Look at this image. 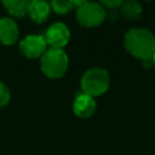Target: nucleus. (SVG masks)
Segmentation results:
<instances>
[{
    "label": "nucleus",
    "mask_w": 155,
    "mask_h": 155,
    "mask_svg": "<svg viewBox=\"0 0 155 155\" xmlns=\"http://www.w3.org/2000/svg\"><path fill=\"white\" fill-rule=\"evenodd\" d=\"M125 47L142 61L151 59L155 52V36L144 28H133L125 35Z\"/></svg>",
    "instance_id": "1"
},
{
    "label": "nucleus",
    "mask_w": 155,
    "mask_h": 155,
    "mask_svg": "<svg viewBox=\"0 0 155 155\" xmlns=\"http://www.w3.org/2000/svg\"><path fill=\"white\" fill-rule=\"evenodd\" d=\"M68 69V56L63 50L48 48L41 56V70L51 79L62 78Z\"/></svg>",
    "instance_id": "2"
},
{
    "label": "nucleus",
    "mask_w": 155,
    "mask_h": 155,
    "mask_svg": "<svg viewBox=\"0 0 155 155\" xmlns=\"http://www.w3.org/2000/svg\"><path fill=\"white\" fill-rule=\"evenodd\" d=\"M109 87V74L107 70L102 68H92L81 78V88L82 92L91 96L97 97L103 94Z\"/></svg>",
    "instance_id": "3"
},
{
    "label": "nucleus",
    "mask_w": 155,
    "mask_h": 155,
    "mask_svg": "<svg viewBox=\"0 0 155 155\" xmlns=\"http://www.w3.org/2000/svg\"><path fill=\"white\" fill-rule=\"evenodd\" d=\"M78 22L87 28L99 25L105 18V11L101 4L97 2H86L84 1L76 12Z\"/></svg>",
    "instance_id": "4"
},
{
    "label": "nucleus",
    "mask_w": 155,
    "mask_h": 155,
    "mask_svg": "<svg viewBox=\"0 0 155 155\" xmlns=\"http://www.w3.org/2000/svg\"><path fill=\"white\" fill-rule=\"evenodd\" d=\"M46 46L47 44L42 35L33 34V35L25 36L21 41L19 50L28 58H38L46 52Z\"/></svg>",
    "instance_id": "5"
},
{
    "label": "nucleus",
    "mask_w": 155,
    "mask_h": 155,
    "mask_svg": "<svg viewBox=\"0 0 155 155\" xmlns=\"http://www.w3.org/2000/svg\"><path fill=\"white\" fill-rule=\"evenodd\" d=\"M44 38L46 40V44H48L52 48L62 50V47H64L70 39V31L65 24L58 22L53 23L47 29Z\"/></svg>",
    "instance_id": "6"
},
{
    "label": "nucleus",
    "mask_w": 155,
    "mask_h": 155,
    "mask_svg": "<svg viewBox=\"0 0 155 155\" xmlns=\"http://www.w3.org/2000/svg\"><path fill=\"white\" fill-rule=\"evenodd\" d=\"M73 110L79 117H90L96 110V101L86 93L76 94L73 104Z\"/></svg>",
    "instance_id": "7"
},
{
    "label": "nucleus",
    "mask_w": 155,
    "mask_h": 155,
    "mask_svg": "<svg viewBox=\"0 0 155 155\" xmlns=\"http://www.w3.org/2000/svg\"><path fill=\"white\" fill-rule=\"evenodd\" d=\"M18 39V25L8 18H0V42L4 45H13Z\"/></svg>",
    "instance_id": "8"
},
{
    "label": "nucleus",
    "mask_w": 155,
    "mask_h": 155,
    "mask_svg": "<svg viewBox=\"0 0 155 155\" xmlns=\"http://www.w3.org/2000/svg\"><path fill=\"white\" fill-rule=\"evenodd\" d=\"M50 11H51V5L42 0L30 1L29 8H28V13H29L30 18L36 23L45 22L50 15Z\"/></svg>",
    "instance_id": "9"
},
{
    "label": "nucleus",
    "mask_w": 155,
    "mask_h": 155,
    "mask_svg": "<svg viewBox=\"0 0 155 155\" xmlns=\"http://www.w3.org/2000/svg\"><path fill=\"white\" fill-rule=\"evenodd\" d=\"M30 1L27 0H7L4 1V6L7 10V12L15 17H23L25 13H28Z\"/></svg>",
    "instance_id": "10"
},
{
    "label": "nucleus",
    "mask_w": 155,
    "mask_h": 155,
    "mask_svg": "<svg viewBox=\"0 0 155 155\" xmlns=\"http://www.w3.org/2000/svg\"><path fill=\"white\" fill-rule=\"evenodd\" d=\"M121 11L122 13L131 19H136L140 16L142 13V6L139 2L133 1V0H128L125 2H121Z\"/></svg>",
    "instance_id": "11"
},
{
    "label": "nucleus",
    "mask_w": 155,
    "mask_h": 155,
    "mask_svg": "<svg viewBox=\"0 0 155 155\" xmlns=\"http://www.w3.org/2000/svg\"><path fill=\"white\" fill-rule=\"evenodd\" d=\"M84 1H67V0H54L52 1L50 5H51V8L56 12V13H59V15H64L67 12H69L73 6H80Z\"/></svg>",
    "instance_id": "12"
},
{
    "label": "nucleus",
    "mask_w": 155,
    "mask_h": 155,
    "mask_svg": "<svg viewBox=\"0 0 155 155\" xmlns=\"http://www.w3.org/2000/svg\"><path fill=\"white\" fill-rule=\"evenodd\" d=\"M11 99V93L10 90L7 88V86L2 82H0V108L5 107Z\"/></svg>",
    "instance_id": "13"
},
{
    "label": "nucleus",
    "mask_w": 155,
    "mask_h": 155,
    "mask_svg": "<svg viewBox=\"0 0 155 155\" xmlns=\"http://www.w3.org/2000/svg\"><path fill=\"white\" fill-rule=\"evenodd\" d=\"M101 5H104V6H107V7L114 8V7L120 6V5H121V1H120V0H115V1H108V0H107V1H102Z\"/></svg>",
    "instance_id": "14"
},
{
    "label": "nucleus",
    "mask_w": 155,
    "mask_h": 155,
    "mask_svg": "<svg viewBox=\"0 0 155 155\" xmlns=\"http://www.w3.org/2000/svg\"><path fill=\"white\" fill-rule=\"evenodd\" d=\"M151 59H153V64L155 65V52H154V54H153V58H151Z\"/></svg>",
    "instance_id": "15"
}]
</instances>
